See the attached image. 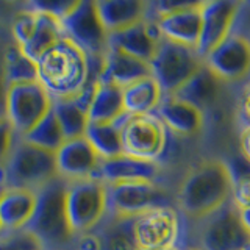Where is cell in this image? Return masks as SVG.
<instances>
[{"mask_svg":"<svg viewBox=\"0 0 250 250\" xmlns=\"http://www.w3.org/2000/svg\"><path fill=\"white\" fill-rule=\"evenodd\" d=\"M36 13H38V22H36V28L33 31V36L30 38L28 44L23 47V49H21L35 62L47 49H50V47L53 44H57L60 39L66 38L61 19L55 18L52 14L42 13V11H36Z\"/></svg>","mask_w":250,"mask_h":250,"instance_id":"obj_28","label":"cell"},{"mask_svg":"<svg viewBox=\"0 0 250 250\" xmlns=\"http://www.w3.org/2000/svg\"><path fill=\"white\" fill-rule=\"evenodd\" d=\"M163 91L160 84L152 77H144L141 80L122 88V105L125 114H150L155 113L163 100Z\"/></svg>","mask_w":250,"mask_h":250,"instance_id":"obj_26","label":"cell"},{"mask_svg":"<svg viewBox=\"0 0 250 250\" xmlns=\"http://www.w3.org/2000/svg\"><path fill=\"white\" fill-rule=\"evenodd\" d=\"M94 3L108 35L144 21L148 13V2L143 0H94Z\"/></svg>","mask_w":250,"mask_h":250,"instance_id":"obj_22","label":"cell"},{"mask_svg":"<svg viewBox=\"0 0 250 250\" xmlns=\"http://www.w3.org/2000/svg\"><path fill=\"white\" fill-rule=\"evenodd\" d=\"M16 139H18V136H16L10 122H8L5 117H0V183H2V186H3L2 170H3L8 155H10L11 148L16 143Z\"/></svg>","mask_w":250,"mask_h":250,"instance_id":"obj_34","label":"cell"},{"mask_svg":"<svg viewBox=\"0 0 250 250\" xmlns=\"http://www.w3.org/2000/svg\"><path fill=\"white\" fill-rule=\"evenodd\" d=\"M239 250H249V249H239Z\"/></svg>","mask_w":250,"mask_h":250,"instance_id":"obj_41","label":"cell"},{"mask_svg":"<svg viewBox=\"0 0 250 250\" xmlns=\"http://www.w3.org/2000/svg\"><path fill=\"white\" fill-rule=\"evenodd\" d=\"M161 39L155 21L152 18H146L128 28L109 33L106 42L108 47H114L146 62H150Z\"/></svg>","mask_w":250,"mask_h":250,"instance_id":"obj_17","label":"cell"},{"mask_svg":"<svg viewBox=\"0 0 250 250\" xmlns=\"http://www.w3.org/2000/svg\"><path fill=\"white\" fill-rule=\"evenodd\" d=\"M57 177L53 152L16 139L2 170L5 188L38 191Z\"/></svg>","mask_w":250,"mask_h":250,"instance_id":"obj_4","label":"cell"},{"mask_svg":"<svg viewBox=\"0 0 250 250\" xmlns=\"http://www.w3.org/2000/svg\"><path fill=\"white\" fill-rule=\"evenodd\" d=\"M66 213L75 236L96 230L108 213L106 185L99 178L66 183Z\"/></svg>","mask_w":250,"mask_h":250,"instance_id":"obj_6","label":"cell"},{"mask_svg":"<svg viewBox=\"0 0 250 250\" xmlns=\"http://www.w3.org/2000/svg\"><path fill=\"white\" fill-rule=\"evenodd\" d=\"M38 82L52 100L74 99L96 80L86 53L67 38H62L36 60Z\"/></svg>","mask_w":250,"mask_h":250,"instance_id":"obj_2","label":"cell"},{"mask_svg":"<svg viewBox=\"0 0 250 250\" xmlns=\"http://www.w3.org/2000/svg\"><path fill=\"white\" fill-rule=\"evenodd\" d=\"M221 86L222 82L202 62V66L175 92H172V96L195 106L205 114L207 109L217 100Z\"/></svg>","mask_w":250,"mask_h":250,"instance_id":"obj_24","label":"cell"},{"mask_svg":"<svg viewBox=\"0 0 250 250\" xmlns=\"http://www.w3.org/2000/svg\"><path fill=\"white\" fill-rule=\"evenodd\" d=\"M200 250H239L249 249L250 229L244 225L239 211L231 202L202 219Z\"/></svg>","mask_w":250,"mask_h":250,"instance_id":"obj_12","label":"cell"},{"mask_svg":"<svg viewBox=\"0 0 250 250\" xmlns=\"http://www.w3.org/2000/svg\"><path fill=\"white\" fill-rule=\"evenodd\" d=\"M0 250H42L39 241L27 229L0 233Z\"/></svg>","mask_w":250,"mask_h":250,"instance_id":"obj_32","label":"cell"},{"mask_svg":"<svg viewBox=\"0 0 250 250\" xmlns=\"http://www.w3.org/2000/svg\"><path fill=\"white\" fill-rule=\"evenodd\" d=\"M100 158L84 136L64 139L55 152L57 175L69 182H78L86 178H97Z\"/></svg>","mask_w":250,"mask_h":250,"instance_id":"obj_16","label":"cell"},{"mask_svg":"<svg viewBox=\"0 0 250 250\" xmlns=\"http://www.w3.org/2000/svg\"><path fill=\"white\" fill-rule=\"evenodd\" d=\"M77 0H41V2H30L27 3L28 8L36 11H42L47 14H52L55 18L62 19L64 16L72 10Z\"/></svg>","mask_w":250,"mask_h":250,"instance_id":"obj_33","label":"cell"},{"mask_svg":"<svg viewBox=\"0 0 250 250\" xmlns=\"http://www.w3.org/2000/svg\"><path fill=\"white\" fill-rule=\"evenodd\" d=\"M35 213L25 229L42 250H74L75 234L66 213V182L60 177L36 191Z\"/></svg>","mask_w":250,"mask_h":250,"instance_id":"obj_3","label":"cell"},{"mask_svg":"<svg viewBox=\"0 0 250 250\" xmlns=\"http://www.w3.org/2000/svg\"><path fill=\"white\" fill-rule=\"evenodd\" d=\"M108 214L135 217L148 209L172 205V195L158 182L106 185Z\"/></svg>","mask_w":250,"mask_h":250,"instance_id":"obj_11","label":"cell"},{"mask_svg":"<svg viewBox=\"0 0 250 250\" xmlns=\"http://www.w3.org/2000/svg\"><path fill=\"white\" fill-rule=\"evenodd\" d=\"M138 250H141V249H138ZM160 250H180V246L178 247H170V249H160Z\"/></svg>","mask_w":250,"mask_h":250,"instance_id":"obj_39","label":"cell"},{"mask_svg":"<svg viewBox=\"0 0 250 250\" xmlns=\"http://www.w3.org/2000/svg\"><path fill=\"white\" fill-rule=\"evenodd\" d=\"M233 174L222 160H203L189 169L180 183L177 205L188 219L200 222L231 199Z\"/></svg>","mask_w":250,"mask_h":250,"instance_id":"obj_1","label":"cell"},{"mask_svg":"<svg viewBox=\"0 0 250 250\" xmlns=\"http://www.w3.org/2000/svg\"><path fill=\"white\" fill-rule=\"evenodd\" d=\"M74 250H100V239L96 231H88L75 236Z\"/></svg>","mask_w":250,"mask_h":250,"instance_id":"obj_35","label":"cell"},{"mask_svg":"<svg viewBox=\"0 0 250 250\" xmlns=\"http://www.w3.org/2000/svg\"><path fill=\"white\" fill-rule=\"evenodd\" d=\"M38 195L36 191L21 188L0 189V225L6 231L25 229L35 213Z\"/></svg>","mask_w":250,"mask_h":250,"instance_id":"obj_21","label":"cell"},{"mask_svg":"<svg viewBox=\"0 0 250 250\" xmlns=\"http://www.w3.org/2000/svg\"><path fill=\"white\" fill-rule=\"evenodd\" d=\"M202 61L222 83L246 80L250 69L249 36L231 31Z\"/></svg>","mask_w":250,"mask_h":250,"instance_id":"obj_14","label":"cell"},{"mask_svg":"<svg viewBox=\"0 0 250 250\" xmlns=\"http://www.w3.org/2000/svg\"><path fill=\"white\" fill-rule=\"evenodd\" d=\"M100 239V250H138L133 234V217L108 214L96 230Z\"/></svg>","mask_w":250,"mask_h":250,"instance_id":"obj_27","label":"cell"},{"mask_svg":"<svg viewBox=\"0 0 250 250\" xmlns=\"http://www.w3.org/2000/svg\"><path fill=\"white\" fill-rule=\"evenodd\" d=\"M96 80L89 82V84L86 86L80 96H77L74 99H67V100L52 102V111L55 113V116H57V119L60 122L64 139L84 136L86 127H88V124H89L88 105H89V99H91Z\"/></svg>","mask_w":250,"mask_h":250,"instance_id":"obj_23","label":"cell"},{"mask_svg":"<svg viewBox=\"0 0 250 250\" xmlns=\"http://www.w3.org/2000/svg\"><path fill=\"white\" fill-rule=\"evenodd\" d=\"M3 33L0 31V36ZM11 36L3 41L0 39V117H5V91H6V83H5V77H3V50L6 44L10 42Z\"/></svg>","mask_w":250,"mask_h":250,"instance_id":"obj_36","label":"cell"},{"mask_svg":"<svg viewBox=\"0 0 250 250\" xmlns=\"http://www.w3.org/2000/svg\"><path fill=\"white\" fill-rule=\"evenodd\" d=\"M52 97L39 82L6 86L5 119L10 122L16 136L22 138L28 130L52 109Z\"/></svg>","mask_w":250,"mask_h":250,"instance_id":"obj_8","label":"cell"},{"mask_svg":"<svg viewBox=\"0 0 250 250\" xmlns=\"http://www.w3.org/2000/svg\"><path fill=\"white\" fill-rule=\"evenodd\" d=\"M2 188H3V186H2V183H0V189H2Z\"/></svg>","mask_w":250,"mask_h":250,"instance_id":"obj_40","label":"cell"},{"mask_svg":"<svg viewBox=\"0 0 250 250\" xmlns=\"http://www.w3.org/2000/svg\"><path fill=\"white\" fill-rule=\"evenodd\" d=\"M122 152L133 158L158 163L166 153L169 131L153 113L119 117Z\"/></svg>","mask_w":250,"mask_h":250,"instance_id":"obj_5","label":"cell"},{"mask_svg":"<svg viewBox=\"0 0 250 250\" xmlns=\"http://www.w3.org/2000/svg\"><path fill=\"white\" fill-rule=\"evenodd\" d=\"M160 164L143 161L128 155H119L111 160H102L97 178L105 185L133 183V182H158Z\"/></svg>","mask_w":250,"mask_h":250,"instance_id":"obj_19","label":"cell"},{"mask_svg":"<svg viewBox=\"0 0 250 250\" xmlns=\"http://www.w3.org/2000/svg\"><path fill=\"white\" fill-rule=\"evenodd\" d=\"M133 234L141 250H160L180 246L182 219L174 207L148 209L133 217Z\"/></svg>","mask_w":250,"mask_h":250,"instance_id":"obj_13","label":"cell"},{"mask_svg":"<svg viewBox=\"0 0 250 250\" xmlns=\"http://www.w3.org/2000/svg\"><path fill=\"white\" fill-rule=\"evenodd\" d=\"M236 0H207L200 6V36L195 52L203 60L231 33L234 21L242 8Z\"/></svg>","mask_w":250,"mask_h":250,"instance_id":"obj_15","label":"cell"},{"mask_svg":"<svg viewBox=\"0 0 250 250\" xmlns=\"http://www.w3.org/2000/svg\"><path fill=\"white\" fill-rule=\"evenodd\" d=\"M239 139H241V147H242V158H246L249 161V125L242 127L239 133Z\"/></svg>","mask_w":250,"mask_h":250,"instance_id":"obj_37","label":"cell"},{"mask_svg":"<svg viewBox=\"0 0 250 250\" xmlns=\"http://www.w3.org/2000/svg\"><path fill=\"white\" fill-rule=\"evenodd\" d=\"M195 49L161 39L148 62L150 74L160 84L163 94H172L202 66Z\"/></svg>","mask_w":250,"mask_h":250,"instance_id":"obj_9","label":"cell"},{"mask_svg":"<svg viewBox=\"0 0 250 250\" xmlns=\"http://www.w3.org/2000/svg\"><path fill=\"white\" fill-rule=\"evenodd\" d=\"M122 88L114 83L96 80L88 105V119L94 124L114 122L124 116Z\"/></svg>","mask_w":250,"mask_h":250,"instance_id":"obj_25","label":"cell"},{"mask_svg":"<svg viewBox=\"0 0 250 250\" xmlns=\"http://www.w3.org/2000/svg\"><path fill=\"white\" fill-rule=\"evenodd\" d=\"M148 75H152L148 62L119 49H114V47H106L104 58H102L100 74L97 78L125 88V86Z\"/></svg>","mask_w":250,"mask_h":250,"instance_id":"obj_20","label":"cell"},{"mask_svg":"<svg viewBox=\"0 0 250 250\" xmlns=\"http://www.w3.org/2000/svg\"><path fill=\"white\" fill-rule=\"evenodd\" d=\"M61 23L66 38L82 49L91 62H102L108 47V33L100 22L94 0H77Z\"/></svg>","mask_w":250,"mask_h":250,"instance_id":"obj_10","label":"cell"},{"mask_svg":"<svg viewBox=\"0 0 250 250\" xmlns=\"http://www.w3.org/2000/svg\"><path fill=\"white\" fill-rule=\"evenodd\" d=\"M84 138L96 150L100 160H111L124 153L119 119L108 124L89 122L84 131Z\"/></svg>","mask_w":250,"mask_h":250,"instance_id":"obj_29","label":"cell"},{"mask_svg":"<svg viewBox=\"0 0 250 250\" xmlns=\"http://www.w3.org/2000/svg\"><path fill=\"white\" fill-rule=\"evenodd\" d=\"M200 6L202 2H153L148 3L147 18L155 21L161 38L195 49L200 36Z\"/></svg>","mask_w":250,"mask_h":250,"instance_id":"obj_7","label":"cell"},{"mask_svg":"<svg viewBox=\"0 0 250 250\" xmlns=\"http://www.w3.org/2000/svg\"><path fill=\"white\" fill-rule=\"evenodd\" d=\"M153 114L164 124L169 135L182 138L197 135L205 122V117L200 109L177 99L172 94L163 96V100Z\"/></svg>","mask_w":250,"mask_h":250,"instance_id":"obj_18","label":"cell"},{"mask_svg":"<svg viewBox=\"0 0 250 250\" xmlns=\"http://www.w3.org/2000/svg\"><path fill=\"white\" fill-rule=\"evenodd\" d=\"M21 139H23L25 143L31 146H36L39 148H44V150L55 153L58 150V147L62 144V141H64V135H62V130L60 127L57 116H55V113L50 109V111L47 113L33 128L28 130Z\"/></svg>","mask_w":250,"mask_h":250,"instance_id":"obj_31","label":"cell"},{"mask_svg":"<svg viewBox=\"0 0 250 250\" xmlns=\"http://www.w3.org/2000/svg\"><path fill=\"white\" fill-rule=\"evenodd\" d=\"M180 250H200V249L192 247V246H180Z\"/></svg>","mask_w":250,"mask_h":250,"instance_id":"obj_38","label":"cell"},{"mask_svg":"<svg viewBox=\"0 0 250 250\" xmlns=\"http://www.w3.org/2000/svg\"><path fill=\"white\" fill-rule=\"evenodd\" d=\"M3 77L6 86L38 80L36 62L30 60L10 39L3 50Z\"/></svg>","mask_w":250,"mask_h":250,"instance_id":"obj_30","label":"cell"}]
</instances>
